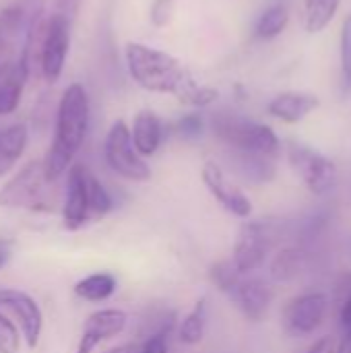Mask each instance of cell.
Here are the masks:
<instances>
[{
  "mask_svg": "<svg viewBox=\"0 0 351 353\" xmlns=\"http://www.w3.org/2000/svg\"><path fill=\"white\" fill-rule=\"evenodd\" d=\"M213 134L232 149V153L275 157L279 153V137L275 130L263 122L250 120L236 112H217L211 118Z\"/></svg>",
  "mask_w": 351,
  "mask_h": 353,
  "instance_id": "3",
  "label": "cell"
},
{
  "mask_svg": "<svg viewBox=\"0 0 351 353\" xmlns=\"http://www.w3.org/2000/svg\"><path fill=\"white\" fill-rule=\"evenodd\" d=\"M126 66L134 83L143 89L170 93L186 105L207 108L219 97L217 89L199 83L178 58L145 43H126Z\"/></svg>",
  "mask_w": 351,
  "mask_h": 353,
  "instance_id": "1",
  "label": "cell"
},
{
  "mask_svg": "<svg viewBox=\"0 0 351 353\" xmlns=\"http://www.w3.org/2000/svg\"><path fill=\"white\" fill-rule=\"evenodd\" d=\"M277 236H279L277 221H267V219L246 221L234 244V254H232L234 267L242 275L261 269L269 252L273 250Z\"/></svg>",
  "mask_w": 351,
  "mask_h": 353,
  "instance_id": "5",
  "label": "cell"
},
{
  "mask_svg": "<svg viewBox=\"0 0 351 353\" xmlns=\"http://www.w3.org/2000/svg\"><path fill=\"white\" fill-rule=\"evenodd\" d=\"M10 254H12V242L6 238H0V269L8 263Z\"/></svg>",
  "mask_w": 351,
  "mask_h": 353,
  "instance_id": "33",
  "label": "cell"
},
{
  "mask_svg": "<svg viewBox=\"0 0 351 353\" xmlns=\"http://www.w3.org/2000/svg\"><path fill=\"white\" fill-rule=\"evenodd\" d=\"M168 333L166 329L155 331L147 337V341L143 343L141 353H168Z\"/></svg>",
  "mask_w": 351,
  "mask_h": 353,
  "instance_id": "30",
  "label": "cell"
},
{
  "mask_svg": "<svg viewBox=\"0 0 351 353\" xmlns=\"http://www.w3.org/2000/svg\"><path fill=\"white\" fill-rule=\"evenodd\" d=\"M116 277L110 273H93L74 285V294L87 302H103L116 292Z\"/></svg>",
  "mask_w": 351,
  "mask_h": 353,
  "instance_id": "20",
  "label": "cell"
},
{
  "mask_svg": "<svg viewBox=\"0 0 351 353\" xmlns=\"http://www.w3.org/2000/svg\"><path fill=\"white\" fill-rule=\"evenodd\" d=\"M205 327H207V298H201L194 308L184 316L178 337L184 345H197L205 337Z\"/></svg>",
  "mask_w": 351,
  "mask_h": 353,
  "instance_id": "22",
  "label": "cell"
},
{
  "mask_svg": "<svg viewBox=\"0 0 351 353\" xmlns=\"http://www.w3.org/2000/svg\"><path fill=\"white\" fill-rule=\"evenodd\" d=\"M203 118L199 116V114H188V116H184L180 122H178V130H180V134L182 137H188V139H194V137H199L201 132H203Z\"/></svg>",
  "mask_w": 351,
  "mask_h": 353,
  "instance_id": "29",
  "label": "cell"
},
{
  "mask_svg": "<svg viewBox=\"0 0 351 353\" xmlns=\"http://www.w3.org/2000/svg\"><path fill=\"white\" fill-rule=\"evenodd\" d=\"M108 353H134V345H120V347H116V350Z\"/></svg>",
  "mask_w": 351,
  "mask_h": 353,
  "instance_id": "35",
  "label": "cell"
},
{
  "mask_svg": "<svg viewBox=\"0 0 351 353\" xmlns=\"http://www.w3.org/2000/svg\"><path fill=\"white\" fill-rule=\"evenodd\" d=\"M288 159L298 178L314 196H327L337 186V165L321 151L308 145L292 143L288 149Z\"/></svg>",
  "mask_w": 351,
  "mask_h": 353,
  "instance_id": "6",
  "label": "cell"
},
{
  "mask_svg": "<svg viewBox=\"0 0 351 353\" xmlns=\"http://www.w3.org/2000/svg\"><path fill=\"white\" fill-rule=\"evenodd\" d=\"M46 178L41 161L25 163L2 188H0V207L6 209H27V211H52L54 209V190Z\"/></svg>",
  "mask_w": 351,
  "mask_h": 353,
  "instance_id": "4",
  "label": "cell"
},
{
  "mask_svg": "<svg viewBox=\"0 0 351 353\" xmlns=\"http://www.w3.org/2000/svg\"><path fill=\"white\" fill-rule=\"evenodd\" d=\"M203 182L207 186V190L213 194V199L234 217L240 219H248L252 215V203L250 199L236 186L230 182V178L225 176V172L215 163V161H207L203 165Z\"/></svg>",
  "mask_w": 351,
  "mask_h": 353,
  "instance_id": "12",
  "label": "cell"
},
{
  "mask_svg": "<svg viewBox=\"0 0 351 353\" xmlns=\"http://www.w3.org/2000/svg\"><path fill=\"white\" fill-rule=\"evenodd\" d=\"M341 0H306L304 6V25L308 33H319L331 25L339 10Z\"/></svg>",
  "mask_w": 351,
  "mask_h": 353,
  "instance_id": "21",
  "label": "cell"
},
{
  "mask_svg": "<svg viewBox=\"0 0 351 353\" xmlns=\"http://www.w3.org/2000/svg\"><path fill=\"white\" fill-rule=\"evenodd\" d=\"M126 323H128V314L118 308H103L89 314L83 327L77 353H93L99 343L118 337L126 329Z\"/></svg>",
  "mask_w": 351,
  "mask_h": 353,
  "instance_id": "13",
  "label": "cell"
},
{
  "mask_svg": "<svg viewBox=\"0 0 351 353\" xmlns=\"http://www.w3.org/2000/svg\"><path fill=\"white\" fill-rule=\"evenodd\" d=\"M87 192H89V217H103L112 211L114 201L108 188L93 176L87 174Z\"/></svg>",
  "mask_w": 351,
  "mask_h": 353,
  "instance_id": "24",
  "label": "cell"
},
{
  "mask_svg": "<svg viewBox=\"0 0 351 353\" xmlns=\"http://www.w3.org/2000/svg\"><path fill=\"white\" fill-rule=\"evenodd\" d=\"M290 21V12L283 4H273L267 10H263V14L259 17L257 25H254V35L259 39H273L277 37Z\"/></svg>",
  "mask_w": 351,
  "mask_h": 353,
  "instance_id": "23",
  "label": "cell"
},
{
  "mask_svg": "<svg viewBox=\"0 0 351 353\" xmlns=\"http://www.w3.org/2000/svg\"><path fill=\"white\" fill-rule=\"evenodd\" d=\"M337 323L339 331H351V273H343L337 285Z\"/></svg>",
  "mask_w": 351,
  "mask_h": 353,
  "instance_id": "25",
  "label": "cell"
},
{
  "mask_svg": "<svg viewBox=\"0 0 351 353\" xmlns=\"http://www.w3.org/2000/svg\"><path fill=\"white\" fill-rule=\"evenodd\" d=\"M130 139H132V147L139 155L149 157L153 155L163 139V126L161 120L157 118V114L145 110L141 114H137L132 128H130Z\"/></svg>",
  "mask_w": 351,
  "mask_h": 353,
  "instance_id": "17",
  "label": "cell"
},
{
  "mask_svg": "<svg viewBox=\"0 0 351 353\" xmlns=\"http://www.w3.org/2000/svg\"><path fill=\"white\" fill-rule=\"evenodd\" d=\"M87 126H89V97L79 83H72L64 89L60 97L54 141L41 161L46 178L50 182H56L72 165V159L85 141Z\"/></svg>",
  "mask_w": 351,
  "mask_h": 353,
  "instance_id": "2",
  "label": "cell"
},
{
  "mask_svg": "<svg viewBox=\"0 0 351 353\" xmlns=\"http://www.w3.org/2000/svg\"><path fill=\"white\" fill-rule=\"evenodd\" d=\"M68 46H70V23L54 12L46 25L43 39H41V54H39L41 74L48 83H56L60 79L64 70Z\"/></svg>",
  "mask_w": 351,
  "mask_h": 353,
  "instance_id": "9",
  "label": "cell"
},
{
  "mask_svg": "<svg viewBox=\"0 0 351 353\" xmlns=\"http://www.w3.org/2000/svg\"><path fill=\"white\" fill-rule=\"evenodd\" d=\"M335 353H351V331H343L339 341H335Z\"/></svg>",
  "mask_w": 351,
  "mask_h": 353,
  "instance_id": "34",
  "label": "cell"
},
{
  "mask_svg": "<svg viewBox=\"0 0 351 353\" xmlns=\"http://www.w3.org/2000/svg\"><path fill=\"white\" fill-rule=\"evenodd\" d=\"M319 105H321V99L314 93L283 91L269 101L267 110L273 118H277L285 124H298L304 118H308Z\"/></svg>",
  "mask_w": 351,
  "mask_h": 353,
  "instance_id": "15",
  "label": "cell"
},
{
  "mask_svg": "<svg viewBox=\"0 0 351 353\" xmlns=\"http://www.w3.org/2000/svg\"><path fill=\"white\" fill-rule=\"evenodd\" d=\"M306 353H335V337H321L306 350Z\"/></svg>",
  "mask_w": 351,
  "mask_h": 353,
  "instance_id": "32",
  "label": "cell"
},
{
  "mask_svg": "<svg viewBox=\"0 0 351 353\" xmlns=\"http://www.w3.org/2000/svg\"><path fill=\"white\" fill-rule=\"evenodd\" d=\"M27 145V126L12 124L0 132V176H4L17 159L23 155Z\"/></svg>",
  "mask_w": 351,
  "mask_h": 353,
  "instance_id": "19",
  "label": "cell"
},
{
  "mask_svg": "<svg viewBox=\"0 0 351 353\" xmlns=\"http://www.w3.org/2000/svg\"><path fill=\"white\" fill-rule=\"evenodd\" d=\"M81 2H83V0H56V14L64 17V19L72 25V21H74L77 14H79Z\"/></svg>",
  "mask_w": 351,
  "mask_h": 353,
  "instance_id": "31",
  "label": "cell"
},
{
  "mask_svg": "<svg viewBox=\"0 0 351 353\" xmlns=\"http://www.w3.org/2000/svg\"><path fill=\"white\" fill-rule=\"evenodd\" d=\"M339 56H341V81L343 89H351V14L345 17L339 37Z\"/></svg>",
  "mask_w": 351,
  "mask_h": 353,
  "instance_id": "27",
  "label": "cell"
},
{
  "mask_svg": "<svg viewBox=\"0 0 351 353\" xmlns=\"http://www.w3.org/2000/svg\"><path fill=\"white\" fill-rule=\"evenodd\" d=\"M225 296L252 323L265 321V316L271 310L273 298H275L273 288L265 279H261V277H244V275L236 281V285Z\"/></svg>",
  "mask_w": 351,
  "mask_h": 353,
  "instance_id": "11",
  "label": "cell"
},
{
  "mask_svg": "<svg viewBox=\"0 0 351 353\" xmlns=\"http://www.w3.org/2000/svg\"><path fill=\"white\" fill-rule=\"evenodd\" d=\"M306 261H308V254H306L300 246H288V248L279 250V252L273 256L271 267H269L271 279L277 281V283L294 281L298 275L304 273Z\"/></svg>",
  "mask_w": 351,
  "mask_h": 353,
  "instance_id": "18",
  "label": "cell"
},
{
  "mask_svg": "<svg viewBox=\"0 0 351 353\" xmlns=\"http://www.w3.org/2000/svg\"><path fill=\"white\" fill-rule=\"evenodd\" d=\"M0 310H6L19 323L27 347L35 350L43 329V312L39 304L25 292L0 288Z\"/></svg>",
  "mask_w": 351,
  "mask_h": 353,
  "instance_id": "10",
  "label": "cell"
},
{
  "mask_svg": "<svg viewBox=\"0 0 351 353\" xmlns=\"http://www.w3.org/2000/svg\"><path fill=\"white\" fill-rule=\"evenodd\" d=\"M209 277H211L213 285H215L219 292L228 294V292L236 285V281L242 277V273L234 267L232 261H219V263H215V265L211 267Z\"/></svg>",
  "mask_w": 351,
  "mask_h": 353,
  "instance_id": "26",
  "label": "cell"
},
{
  "mask_svg": "<svg viewBox=\"0 0 351 353\" xmlns=\"http://www.w3.org/2000/svg\"><path fill=\"white\" fill-rule=\"evenodd\" d=\"M27 74H29V66H25L21 60L0 62V116L17 110Z\"/></svg>",
  "mask_w": 351,
  "mask_h": 353,
  "instance_id": "16",
  "label": "cell"
},
{
  "mask_svg": "<svg viewBox=\"0 0 351 353\" xmlns=\"http://www.w3.org/2000/svg\"><path fill=\"white\" fill-rule=\"evenodd\" d=\"M21 352V335L17 325L0 312V353Z\"/></svg>",
  "mask_w": 351,
  "mask_h": 353,
  "instance_id": "28",
  "label": "cell"
},
{
  "mask_svg": "<svg viewBox=\"0 0 351 353\" xmlns=\"http://www.w3.org/2000/svg\"><path fill=\"white\" fill-rule=\"evenodd\" d=\"M87 170L81 163L68 168L66 180V199L62 207L64 228L68 232H77L89 219V192H87Z\"/></svg>",
  "mask_w": 351,
  "mask_h": 353,
  "instance_id": "14",
  "label": "cell"
},
{
  "mask_svg": "<svg viewBox=\"0 0 351 353\" xmlns=\"http://www.w3.org/2000/svg\"><path fill=\"white\" fill-rule=\"evenodd\" d=\"M329 312V296L325 292H306L285 302L281 310V325L290 337L304 339L314 335Z\"/></svg>",
  "mask_w": 351,
  "mask_h": 353,
  "instance_id": "8",
  "label": "cell"
},
{
  "mask_svg": "<svg viewBox=\"0 0 351 353\" xmlns=\"http://www.w3.org/2000/svg\"><path fill=\"white\" fill-rule=\"evenodd\" d=\"M103 157L110 170L126 180L145 182L151 178V170L145 163V159L134 151L130 128L122 120L114 122L112 128L108 130L106 143H103Z\"/></svg>",
  "mask_w": 351,
  "mask_h": 353,
  "instance_id": "7",
  "label": "cell"
}]
</instances>
